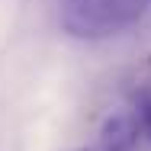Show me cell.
I'll list each match as a JSON object with an SVG mask.
<instances>
[{
    "instance_id": "6da1fadb",
    "label": "cell",
    "mask_w": 151,
    "mask_h": 151,
    "mask_svg": "<svg viewBox=\"0 0 151 151\" xmlns=\"http://www.w3.org/2000/svg\"><path fill=\"white\" fill-rule=\"evenodd\" d=\"M151 0H61V26L74 39H109L129 29Z\"/></svg>"
},
{
    "instance_id": "7a4b0ae2",
    "label": "cell",
    "mask_w": 151,
    "mask_h": 151,
    "mask_svg": "<svg viewBox=\"0 0 151 151\" xmlns=\"http://www.w3.org/2000/svg\"><path fill=\"white\" fill-rule=\"evenodd\" d=\"M135 106H138V109H135V122H138V129H142V132L151 138V84L138 90Z\"/></svg>"
},
{
    "instance_id": "3957f363",
    "label": "cell",
    "mask_w": 151,
    "mask_h": 151,
    "mask_svg": "<svg viewBox=\"0 0 151 151\" xmlns=\"http://www.w3.org/2000/svg\"><path fill=\"white\" fill-rule=\"evenodd\" d=\"M90 151H106V148H90Z\"/></svg>"
}]
</instances>
